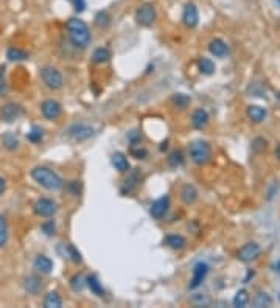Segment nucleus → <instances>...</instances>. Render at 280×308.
I'll use <instances>...</instances> for the list:
<instances>
[{"label": "nucleus", "mask_w": 280, "mask_h": 308, "mask_svg": "<svg viewBox=\"0 0 280 308\" xmlns=\"http://www.w3.org/2000/svg\"><path fill=\"white\" fill-rule=\"evenodd\" d=\"M252 305L257 307V308L271 307L273 305V299L270 298V294H266V293H257L256 298L252 299Z\"/></svg>", "instance_id": "obj_31"}, {"label": "nucleus", "mask_w": 280, "mask_h": 308, "mask_svg": "<svg viewBox=\"0 0 280 308\" xmlns=\"http://www.w3.org/2000/svg\"><path fill=\"white\" fill-rule=\"evenodd\" d=\"M41 112L44 115V119L47 120H56L61 117V114H62V106H61V103L56 101V100H45L42 101V105H41Z\"/></svg>", "instance_id": "obj_11"}, {"label": "nucleus", "mask_w": 280, "mask_h": 308, "mask_svg": "<svg viewBox=\"0 0 280 308\" xmlns=\"http://www.w3.org/2000/svg\"><path fill=\"white\" fill-rule=\"evenodd\" d=\"M171 103L176 106V108H179V109H184L190 105V97L185 95V94H173L171 97Z\"/></svg>", "instance_id": "obj_36"}, {"label": "nucleus", "mask_w": 280, "mask_h": 308, "mask_svg": "<svg viewBox=\"0 0 280 308\" xmlns=\"http://www.w3.org/2000/svg\"><path fill=\"white\" fill-rule=\"evenodd\" d=\"M8 92V84L5 80V66H0V97H5Z\"/></svg>", "instance_id": "obj_42"}, {"label": "nucleus", "mask_w": 280, "mask_h": 308, "mask_svg": "<svg viewBox=\"0 0 280 308\" xmlns=\"http://www.w3.org/2000/svg\"><path fill=\"white\" fill-rule=\"evenodd\" d=\"M249 301H251L249 293H248L246 290H238V291L235 293L234 299H232V304H234V307H237V308H243V307H246V305L249 304Z\"/></svg>", "instance_id": "obj_29"}, {"label": "nucleus", "mask_w": 280, "mask_h": 308, "mask_svg": "<svg viewBox=\"0 0 280 308\" xmlns=\"http://www.w3.org/2000/svg\"><path fill=\"white\" fill-rule=\"evenodd\" d=\"M64 248H66V252H64V257H69V259L73 262V263H76V265H80L81 262H83V257H81V252L76 249L73 245H64Z\"/></svg>", "instance_id": "obj_34"}, {"label": "nucleus", "mask_w": 280, "mask_h": 308, "mask_svg": "<svg viewBox=\"0 0 280 308\" xmlns=\"http://www.w3.org/2000/svg\"><path fill=\"white\" fill-rule=\"evenodd\" d=\"M190 302H192L195 307H209L212 304V299L207 296V294H201V293H196L192 296V299H190Z\"/></svg>", "instance_id": "obj_37"}, {"label": "nucleus", "mask_w": 280, "mask_h": 308, "mask_svg": "<svg viewBox=\"0 0 280 308\" xmlns=\"http://www.w3.org/2000/svg\"><path fill=\"white\" fill-rule=\"evenodd\" d=\"M86 287H87V285H86V277H84L81 273L75 274V276L70 279V288H72L75 293H81Z\"/></svg>", "instance_id": "obj_32"}, {"label": "nucleus", "mask_w": 280, "mask_h": 308, "mask_svg": "<svg viewBox=\"0 0 280 308\" xmlns=\"http://www.w3.org/2000/svg\"><path fill=\"white\" fill-rule=\"evenodd\" d=\"M5 188H6V181H5L2 176H0V195H3Z\"/></svg>", "instance_id": "obj_46"}, {"label": "nucleus", "mask_w": 280, "mask_h": 308, "mask_svg": "<svg viewBox=\"0 0 280 308\" xmlns=\"http://www.w3.org/2000/svg\"><path fill=\"white\" fill-rule=\"evenodd\" d=\"M140 140H142V136H140V133L137 130H133L131 133H128V142L131 145H139Z\"/></svg>", "instance_id": "obj_44"}, {"label": "nucleus", "mask_w": 280, "mask_h": 308, "mask_svg": "<svg viewBox=\"0 0 280 308\" xmlns=\"http://www.w3.org/2000/svg\"><path fill=\"white\" fill-rule=\"evenodd\" d=\"M94 22L98 28H108L111 25V16L108 11H98L95 17H94Z\"/></svg>", "instance_id": "obj_33"}, {"label": "nucleus", "mask_w": 280, "mask_h": 308, "mask_svg": "<svg viewBox=\"0 0 280 308\" xmlns=\"http://www.w3.org/2000/svg\"><path fill=\"white\" fill-rule=\"evenodd\" d=\"M156 17H157V12L152 3L140 5L136 11V20L139 25H142V27H151V25L156 22Z\"/></svg>", "instance_id": "obj_5"}, {"label": "nucleus", "mask_w": 280, "mask_h": 308, "mask_svg": "<svg viewBox=\"0 0 280 308\" xmlns=\"http://www.w3.org/2000/svg\"><path fill=\"white\" fill-rule=\"evenodd\" d=\"M94 134V128L86 123H75L67 130V136L72 140H75V142H84V140L91 139Z\"/></svg>", "instance_id": "obj_8"}, {"label": "nucleus", "mask_w": 280, "mask_h": 308, "mask_svg": "<svg viewBox=\"0 0 280 308\" xmlns=\"http://www.w3.org/2000/svg\"><path fill=\"white\" fill-rule=\"evenodd\" d=\"M23 115V108L17 103H6L0 108V120L5 123H12Z\"/></svg>", "instance_id": "obj_9"}, {"label": "nucleus", "mask_w": 280, "mask_h": 308, "mask_svg": "<svg viewBox=\"0 0 280 308\" xmlns=\"http://www.w3.org/2000/svg\"><path fill=\"white\" fill-rule=\"evenodd\" d=\"M6 58L12 62H20V61H27L30 58V55L19 47H9L6 50Z\"/></svg>", "instance_id": "obj_24"}, {"label": "nucleus", "mask_w": 280, "mask_h": 308, "mask_svg": "<svg viewBox=\"0 0 280 308\" xmlns=\"http://www.w3.org/2000/svg\"><path fill=\"white\" fill-rule=\"evenodd\" d=\"M23 290L28 294H31V296H36V294H39V291L42 290V280L34 274L27 276L23 279Z\"/></svg>", "instance_id": "obj_19"}, {"label": "nucleus", "mask_w": 280, "mask_h": 308, "mask_svg": "<svg viewBox=\"0 0 280 308\" xmlns=\"http://www.w3.org/2000/svg\"><path fill=\"white\" fill-rule=\"evenodd\" d=\"M207 125H209V112L202 108L195 109V112L192 114V126L198 131H202Z\"/></svg>", "instance_id": "obj_17"}, {"label": "nucleus", "mask_w": 280, "mask_h": 308, "mask_svg": "<svg viewBox=\"0 0 280 308\" xmlns=\"http://www.w3.org/2000/svg\"><path fill=\"white\" fill-rule=\"evenodd\" d=\"M130 154H131L134 159H140V160H142V159H145V157L148 156V150L143 148V147H140V144H139V145H131Z\"/></svg>", "instance_id": "obj_39"}, {"label": "nucleus", "mask_w": 280, "mask_h": 308, "mask_svg": "<svg viewBox=\"0 0 280 308\" xmlns=\"http://www.w3.org/2000/svg\"><path fill=\"white\" fill-rule=\"evenodd\" d=\"M33 268L34 271L41 273V274H50L53 271V262L48 259L45 255H36L33 260Z\"/></svg>", "instance_id": "obj_16"}, {"label": "nucleus", "mask_w": 280, "mask_h": 308, "mask_svg": "<svg viewBox=\"0 0 280 308\" xmlns=\"http://www.w3.org/2000/svg\"><path fill=\"white\" fill-rule=\"evenodd\" d=\"M246 115L252 123L259 125V123H263L266 120V117H268V111L259 105H251L246 109Z\"/></svg>", "instance_id": "obj_15"}, {"label": "nucleus", "mask_w": 280, "mask_h": 308, "mask_svg": "<svg viewBox=\"0 0 280 308\" xmlns=\"http://www.w3.org/2000/svg\"><path fill=\"white\" fill-rule=\"evenodd\" d=\"M86 285H87L89 290H91V293L95 294L97 298H103L105 296V288H103L100 279L95 274H91V276L86 277Z\"/></svg>", "instance_id": "obj_23"}, {"label": "nucleus", "mask_w": 280, "mask_h": 308, "mask_svg": "<svg viewBox=\"0 0 280 308\" xmlns=\"http://www.w3.org/2000/svg\"><path fill=\"white\" fill-rule=\"evenodd\" d=\"M8 243V226L5 218L0 215V249L5 248Z\"/></svg>", "instance_id": "obj_38"}, {"label": "nucleus", "mask_w": 280, "mask_h": 308, "mask_svg": "<svg viewBox=\"0 0 280 308\" xmlns=\"http://www.w3.org/2000/svg\"><path fill=\"white\" fill-rule=\"evenodd\" d=\"M41 80L50 91H59L64 86V78H62L61 72L53 66H44L41 69Z\"/></svg>", "instance_id": "obj_4"}, {"label": "nucleus", "mask_w": 280, "mask_h": 308, "mask_svg": "<svg viewBox=\"0 0 280 308\" xmlns=\"http://www.w3.org/2000/svg\"><path fill=\"white\" fill-rule=\"evenodd\" d=\"M111 163H112L114 168H116L117 171H120V173H128L130 168H131L128 157H126L125 154L120 153V151L112 154V156H111Z\"/></svg>", "instance_id": "obj_18"}, {"label": "nucleus", "mask_w": 280, "mask_h": 308, "mask_svg": "<svg viewBox=\"0 0 280 308\" xmlns=\"http://www.w3.org/2000/svg\"><path fill=\"white\" fill-rule=\"evenodd\" d=\"M182 22L187 28H195L199 23V11L195 3H187L182 12Z\"/></svg>", "instance_id": "obj_13"}, {"label": "nucleus", "mask_w": 280, "mask_h": 308, "mask_svg": "<svg viewBox=\"0 0 280 308\" xmlns=\"http://www.w3.org/2000/svg\"><path fill=\"white\" fill-rule=\"evenodd\" d=\"M73 8L76 12H83L86 9V0H73Z\"/></svg>", "instance_id": "obj_45"}, {"label": "nucleus", "mask_w": 280, "mask_h": 308, "mask_svg": "<svg viewBox=\"0 0 280 308\" xmlns=\"http://www.w3.org/2000/svg\"><path fill=\"white\" fill-rule=\"evenodd\" d=\"M167 144H168L167 140H165V142H162V147H160V150H162V151H163V150H167Z\"/></svg>", "instance_id": "obj_49"}, {"label": "nucleus", "mask_w": 280, "mask_h": 308, "mask_svg": "<svg viewBox=\"0 0 280 308\" xmlns=\"http://www.w3.org/2000/svg\"><path fill=\"white\" fill-rule=\"evenodd\" d=\"M67 34H69L70 44L75 48H80V50L87 48L92 41L87 23L81 20L80 17H72L67 20Z\"/></svg>", "instance_id": "obj_1"}, {"label": "nucleus", "mask_w": 280, "mask_h": 308, "mask_svg": "<svg viewBox=\"0 0 280 308\" xmlns=\"http://www.w3.org/2000/svg\"><path fill=\"white\" fill-rule=\"evenodd\" d=\"M274 3H276V5H277L279 8H280V0H274Z\"/></svg>", "instance_id": "obj_50"}, {"label": "nucleus", "mask_w": 280, "mask_h": 308, "mask_svg": "<svg viewBox=\"0 0 280 308\" xmlns=\"http://www.w3.org/2000/svg\"><path fill=\"white\" fill-rule=\"evenodd\" d=\"M198 69L202 75H213L216 67H215V62L210 59V58H206L202 56L198 59Z\"/></svg>", "instance_id": "obj_27"}, {"label": "nucleus", "mask_w": 280, "mask_h": 308, "mask_svg": "<svg viewBox=\"0 0 280 308\" xmlns=\"http://www.w3.org/2000/svg\"><path fill=\"white\" fill-rule=\"evenodd\" d=\"M276 157H277V160H280V144L276 147Z\"/></svg>", "instance_id": "obj_48"}, {"label": "nucleus", "mask_w": 280, "mask_h": 308, "mask_svg": "<svg viewBox=\"0 0 280 308\" xmlns=\"http://www.w3.org/2000/svg\"><path fill=\"white\" fill-rule=\"evenodd\" d=\"M41 229H42L44 235H47V237H53L56 234V224H55L53 220H48V221L42 223Z\"/></svg>", "instance_id": "obj_41"}, {"label": "nucleus", "mask_w": 280, "mask_h": 308, "mask_svg": "<svg viewBox=\"0 0 280 308\" xmlns=\"http://www.w3.org/2000/svg\"><path fill=\"white\" fill-rule=\"evenodd\" d=\"M209 51L215 58H224L229 53V47L223 39H220V37H215V39H212L209 42Z\"/></svg>", "instance_id": "obj_20"}, {"label": "nucleus", "mask_w": 280, "mask_h": 308, "mask_svg": "<svg viewBox=\"0 0 280 308\" xmlns=\"http://www.w3.org/2000/svg\"><path fill=\"white\" fill-rule=\"evenodd\" d=\"M266 148H268V142H266V140L262 139V137H257V139L252 142V151H254V153L260 154V153L266 151Z\"/></svg>", "instance_id": "obj_40"}, {"label": "nucleus", "mask_w": 280, "mask_h": 308, "mask_svg": "<svg viewBox=\"0 0 280 308\" xmlns=\"http://www.w3.org/2000/svg\"><path fill=\"white\" fill-rule=\"evenodd\" d=\"M190 159L196 165H207L212 160V147L206 140H195L188 147Z\"/></svg>", "instance_id": "obj_3"}, {"label": "nucleus", "mask_w": 280, "mask_h": 308, "mask_svg": "<svg viewBox=\"0 0 280 308\" xmlns=\"http://www.w3.org/2000/svg\"><path fill=\"white\" fill-rule=\"evenodd\" d=\"M111 59V51L106 47H98L92 53V62L94 64H105Z\"/></svg>", "instance_id": "obj_26"}, {"label": "nucleus", "mask_w": 280, "mask_h": 308, "mask_svg": "<svg viewBox=\"0 0 280 308\" xmlns=\"http://www.w3.org/2000/svg\"><path fill=\"white\" fill-rule=\"evenodd\" d=\"M44 307L45 308H61L62 307V299L58 294V291H50L45 299H44Z\"/></svg>", "instance_id": "obj_28"}, {"label": "nucleus", "mask_w": 280, "mask_h": 308, "mask_svg": "<svg viewBox=\"0 0 280 308\" xmlns=\"http://www.w3.org/2000/svg\"><path fill=\"white\" fill-rule=\"evenodd\" d=\"M27 139H28V142L31 144H39L41 140L44 139V130L41 126H33L30 133L27 134Z\"/></svg>", "instance_id": "obj_35"}, {"label": "nucleus", "mask_w": 280, "mask_h": 308, "mask_svg": "<svg viewBox=\"0 0 280 308\" xmlns=\"http://www.w3.org/2000/svg\"><path fill=\"white\" fill-rule=\"evenodd\" d=\"M181 199L185 205H192L198 201V190L192 184H185L181 188Z\"/></svg>", "instance_id": "obj_21"}, {"label": "nucleus", "mask_w": 280, "mask_h": 308, "mask_svg": "<svg viewBox=\"0 0 280 308\" xmlns=\"http://www.w3.org/2000/svg\"><path fill=\"white\" fill-rule=\"evenodd\" d=\"M276 98H277V100H280V92H279V94H276Z\"/></svg>", "instance_id": "obj_51"}, {"label": "nucleus", "mask_w": 280, "mask_h": 308, "mask_svg": "<svg viewBox=\"0 0 280 308\" xmlns=\"http://www.w3.org/2000/svg\"><path fill=\"white\" fill-rule=\"evenodd\" d=\"M140 182V174L137 170H130L128 171V176H126V179L123 181L122 187H120V193L122 195H130L133 193V191L136 190V187L139 185Z\"/></svg>", "instance_id": "obj_14"}, {"label": "nucleus", "mask_w": 280, "mask_h": 308, "mask_svg": "<svg viewBox=\"0 0 280 308\" xmlns=\"http://www.w3.org/2000/svg\"><path fill=\"white\" fill-rule=\"evenodd\" d=\"M33 210L37 216L52 218L58 212V204L50 198H39L33 204Z\"/></svg>", "instance_id": "obj_7"}, {"label": "nucleus", "mask_w": 280, "mask_h": 308, "mask_svg": "<svg viewBox=\"0 0 280 308\" xmlns=\"http://www.w3.org/2000/svg\"><path fill=\"white\" fill-rule=\"evenodd\" d=\"M67 188H69V191L73 196H80V193H81V184H80V181H70L67 184Z\"/></svg>", "instance_id": "obj_43"}, {"label": "nucleus", "mask_w": 280, "mask_h": 308, "mask_svg": "<svg viewBox=\"0 0 280 308\" xmlns=\"http://www.w3.org/2000/svg\"><path fill=\"white\" fill-rule=\"evenodd\" d=\"M168 209H170V198L168 195H163L151 204L149 215L154 218V220H162V218L167 215Z\"/></svg>", "instance_id": "obj_12"}, {"label": "nucleus", "mask_w": 280, "mask_h": 308, "mask_svg": "<svg viewBox=\"0 0 280 308\" xmlns=\"http://www.w3.org/2000/svg\"><path fill=\"white\" fill-rule=\"evenodd\" d=\"M185 157H184V153L181 150H174L168 154V165L171 168H177V166H181L184 163Z\"/></svg>", "instance_id": "obj_30"}, {"label": "nucleus", "mask_w": 280, "mask_h": 308, "mask_svg": "<svg viewBox=\"0 0 280 308\" xmlns=\"http://www.w3.org/2000/svg\"><path fill=\"white\" fill-rule=\"evenodd\" d=\"M209 274V265L204 263V262H198L195 266H193V271H192V279H190V284H188V288L190 290H196L202 285V282L206 280Z\"/></svg>", "instance_id": "obj_10"}, {"label": "nucleus", "mask_w": 280, "mask_h": 308, "mask_svg": "<svg viewBox=\"0 0 280 308\" xmlns=\"http://www.w3.org/2000/svg\"><path fill=\"white\" fill-rule=\"evenodd\" d=\"M260 252H262V248H260L259 243L249 241V243H246V245H243V246L238 249L237 259H238L240 262H243V263H251V262L259 259Z\"/></svg>", "instance_id": "obj_6"}, {"label": "nucleus", "mask_w": 280, "mask_h": 308, "mask_svg": "<svg viewBox=\"0 0 280 308\" xmlns=\"http://www.w3.org/2000/svg\"><path fill=\"white\" fill-rule=\"evenodd\" d=\"M30 174L34 182L50 191H58L64 187V181L61 179V176L53 170H50L48 166H34Z\"/></svg>", "instance_id": "obj_2"}, {"label": "nucleus", "mask_w": 280, "mask_h": 308, "mask_svg": "<svg viewBox=\"0 0 280 308\" xmlns=\"http://www.w3.org/2000/svg\"><path fill=\"white\" fill-rule=\"evenodd\" d=\"M277 268H279V273H280V262L277 263Z\"/></svg>", "instance_id": "obj_52"}, {"label": "nucleus", "mask_w": 280, "mask_h": 308, "mask_svg": "<svg viewBox=\"0 0 280 308\" xmlns=\"http://www.w3.org/2000/svg\"><path fill=\"white\" fill-rule=\"evenodd\" d=\"M254 274H256L254 271H248V276H246V279H245V284H248L249 279H251V277H254Z\"/></svg>", "instance_id": "obj_47"}, {"label": "nucleus", "mask_w": 280, "mask_h": 308, "mask_svg": "<svg viewBox=\"0 0 280 308\" xmlns=\"http://www.w3.org/2000/svg\"><path fill=\"white\" fill-rule=\"evenodd\" d=\"M2 145L3 148H6L8 151H14L19 148V137L12 133V131H6L3 136H2Z\"/></svg>", "instance_id": "obj_25"}, {"label": "nucleus", "mask_w": 280, "mask_h": 308, "mask_svg": "<svg viewBox=\"0 0 280 308\" xmlns=\"http://www.w3.org/2000/svg\"><path fill=\"white\" fill-rule=\"evenodd\" d=\"M163 243L167 245L168 248H171L173 251H182L187 248V240L179 235V234H171V235H167L163 240Z\"/></svg>", "instance_id": "obj_22"}]
</instances>
